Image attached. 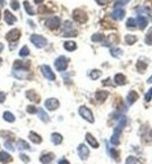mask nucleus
Returning a JSON list of instances; mask_svg holds the SVG:
<instances>
[{"mask_svg":"<svg viewBox=\"0 0 152 164\" xmlns=\"http://www.w3.org/2000/svg\"><path fill=\"white\" fill-rule=\"evenodd\" d=\"M146 67H148V64H144V62H142V61H138V64H137V69H138L139 72H144V70L146 69Z\"/></svg>","mask_w":152,"mask_h":164,"instance_id":"e433bc0d","label":"nucleus"},{"mask_svg":"<svg viewBox=\"0 0 152 164\" xmlns=\"http://www.w3.org/2000/svg\"><path fill=\"white\" fill-rule=\"evenodd\" d=\"M77 152H79V156H80L82 160H87V158L89 157V149H88L84 144H80V145H79Z\"/></svg>","mask_w":152,"mask_h":164,"instance_id":"1a4fd4ad","label":"nucleus"},{"mask_svg":"<svg viewBox=\"0 0 152 164\" xmlns=\"http://www.w3.org/2000/svg\"><path fill=\"white\" fill-rule=\"evenodd\" d=\"M20 34L21 33H20L19 30H12V31H9V32L7 33L6 38H7L8 41H17L20 38Z\"/></svg>","mask_w":152,"mask_h":164,"instance_id":"9d476101","label":"nucleus"},{"mask_svg":"<svg viewBox=\"0 0 152 164\" xmlns=\"http://www.w3.org/2000/svg\"><path fill=\"white\" fill-rule=\"evenodd\" d=\"M126 26L129 27V28H133L135 26H137V22H136V19H133V18H130L128 21H126Z\"/></svg>","mask_w":152,"mask_h":164,"instance_id":"473e14b6","label":"nucleus"},{"mask_svg":"<svg viewBox=\"0 0 152 164\" xmlns=\"http://www.w3.org/2000/svg\"><path fill=\"white\" fill-rule=\"evenodd\" d=\"M110 155H111V157H114L116 161H118V152H117L115 149H111V150H110Z\"/></svg>","mask_w":152,"mask_h":164,"instance_id":"ea45409f","label":"nucleus"},{"mask_svg":"<svg viewBox=\"0 0 152 164\" xmlns=\"http://www.w3.org/2000/svg\"><path fill=\"white\" fill-rule=\"evenodd\" d=\"M4 118H5L7 122H13V121L15 120L14 115H13L12 113H9V111H6V113H4Z\"/></svg>","mask_w":152,"mask_h":164,"instance_id":"c85d7f7f","label":"nucleus"},{"mask_svg":"<svg viewBox=\"0 0 152 164\" xmlns=\"http://www.w3.org/2000/svg\"><path fill=\"white\" fill-rule=\"evenodd\" d=\"M5 98H6V95H5V93L0 92V103H2V102L5 101Z\"/></svg>","mask_w":152,"mask_h":164,"instance_id":"49530a36","label":"nucleus"},{"mask_svg":"<svg viewBox=\"0 0 152 164\" xmlns=\"http://www.w3.org/2000/svg\"><path fill=\"white\" fill-rule=\"evenodd\" d=\"M136 41H137V36H136V35H132V34L125 35V42H126L128 45H133Z\"/></svg>","mask_w":152,"mask_h":164,"instance_id":"5701e85b","label":"nucleus"},{"mask_svg":"<svg viewBox=\"0 0 152 164\" xmlns=\"http://www.w3.org/2000/svg\"><path fill=\"white\" fill-rule=\"evenodd\" d=\"M11 6H12L13 9H18V8H19V2H18V0H12V1H11Z\"/></svg>","mask_w":152,"mask_h":164,"instance_id":"a19ab883","label":"nucleus"},{"mask_svg":"<svg viewBox=\"0 0 152 164\" xmlns=\"http://www.w3.org/2000/svg\"><path fill=\"white\" fill-rule=\"evenodd\" d=\"M104 39V36L102 35V34H94L92 36H91V40L94 41V42H98V41H102Z\"/></svg>","mask_w":152,"mask_h":164,"instance_id":"f704fd0d","label":"nucleus"},{"mask_svg":"<svg viewBox=\"0 0 152 164\" xmlns=\"http://www.w3.org/2000/svg\"><path fill=\"white\" fill-rule=\"evenodd\" d=\"M52 142L54 143V144H60L61 142H62V136H61L60 134H58V132H54V134H52Z\"/></svg>","mask_w":152,"mask_h":164,"instance_id":"4be33fe9","label":"nucleus"},{"mask_svg":"<svg viewBox=\"0 0 152 164\" xmlns=\"http://www.w3.org/2000/svg\"><path fill=\"white\" fill-rule=\"evenodd\" d=\"M96 2H97L98 5H105V4L108 2V0H96Z\"/></svg>","mask_w":152,"mask_h":164,"instance_id":"de8ad7c7","label":"nucleus"},{"mask_svg":"<svg viewBox=\"0 0 152 164\" xmlns=\"http://www.w3.org/2000/svg\"><path fill=\"white\" fill-rule=\"evenodd\" d=\"M125 164H142L136 157H133V156H130V157H128V160H126V162Z\"/></svg>","mask_w":152,"mask_h":164,"instance_id":"2f4dec72","label":"nucleus"},{"mask_svg":"<svg viewBox=\"0 0 152 164\" xmlns=\"http://www.w3.org/2000/svg\"><path fill=\"white\" fill-rule=\"evenodd\" d=\"M2 49H4V45H2V43H0V53L2 52Z\"/></svg>","mask_w":152,"mask_h":164,"instance_id":"603ef678","label":"nucleus"},{"mask_svg":"<svg viewBox=\"0 0 152 164\" xmlns=\"http://www.w3.org/2000/svg\"><path fill=\"white\" fill-rule=\"evenodd\" d=\"M45 105H46V108H47L48 110H55V109L59 108L60 103H59V101H58L56 98H48V100L45 102Z\"/></svg>","mask_w":152,"mask_h":164,"instance_id":"6e6552de","label":"nucleus"},{"mask_svg":"<svg viewBox=\"0 0 152 164\" xmlns=\"http://www.w3.org/2000/svg\"><path fill=\"white\" fill-rule=\"evenodd\" d=\"M125 124H126V118L125 117H121L120 121H118V124H117L116 129L114 131V135L111 136V139H110V142L114 145H118L120 144V135H121L123 128L125 127Z\"/></svg>","mask_w":152,"mask_h":164,"instance_id":"f257e3e1","label":"nucleus"},{"mask_svg":"<svg viewBox=\"0 0 152 164\" xmlns=\"http://www.w3.org/2000/svg\"><path fill=\"white\" fill-rule=\"evenodd\" d=\"M60 18L58 17H50L49 19H47L46 21V26L50 30H56L59 26H60Z\"/></svg>","mask_w":152,"mask_h":164,"instance_id":"423d86ee","label":"nucleus"},{"mask_svg":"<svg viewBox=\"0 0 152 164\" xmlns=\"http://www.w3.org/2000/svg\"><path fill=\"white\" fill-rule=\"evenodd\" d=\"M37 114H39V117H40L43 122H48V121H49V116L46 114L45 110H42V109H37Z\"/></svg>","mask_w":152,"mask_h":164,"instance_id":"b1692460","label":"nucleus"},{"mask_svg":"<svg viewBox=\"0 0 152 164\" xmlns=\"http://www.w3.org/2000/svg\"><path fill=\"white\" fill-rule=\"evenodd\" d=\"M73 30V24L70 21H66L64 25H63V33L68 32V31H71Z\"/></svg>","mask_w":152,"mask_h":164,"instance_id":"72a5a7b5","label":"nucleus"},{"mask_svg":"<svg viewBox=\"0 0 152 164\" xmlns=\"http://www.w3.org/2000/svg\"><path fill=\"white\" fill-rule=\"evenodd\" d=\"M99 76H101V72H99V70H96V69H95V70H92L90 73V77L92 80H96V79H98Z\"/></svg>","mask_w":152,"mask_h":164,"instance_id":"4c0bfd02","label":"nucleus"},{"mask_svg":"<svg viewBox=\"0 0 152 164\" xmlns=\"http://www.w3.org/2000/svg\"><path fill=\"white\" fill-rule=\"evenodd\" d=\"M41 70H42V73H43V75H45L46 79H48L50 81H54L55 80V74L53 73V70L50 69V67L45 65L41 67Z\"/></svg>","mask_w":152,"mask_h":164,"instance_id":"0eeeda50","label":"nucleus"},{"mask_svg":"<svg viewBox=\"0 0 152 164\" xmlns=\"http://www.w3.org/2000/svg\"><path fill=\"white\" fill-rule=\"evenodd\" d=\"M145 42L149 43V45H152V28L149 31L148 35H146V39H145Z\"/></svg>","mask_w":152,"mask_h":164,"instance_id":"58836bf2","label":"nucleus"},{"mask_svg":"<svg viewBox=\"0 0 152 164\" xmlns=\"http://www.w3.org/2000/svg\"><path fill=\"white\" fill-rule=\"evenodd\" d=\"M115 82H116L117 85H124V83L126 82V79H125V76H124L123 74H117V75L115 76Z\"/></svg>","mask_w":152,"mask_h":164,"instance_id":"393cba45","label":"nucleus"},{"mask_svg":"<svg viewBox=\"0 0 152 164\" xmlns=\"http://www.w3.org/2000/svg\"><path fill=\"white\" fill-rule=\"evenodd\" d=\"M110 53H111L112 56H115V58H120L122 54H123V51H122L121 48H111Z\"/></svg>","mask_w":152,"mask_h":164,"instance_id":"cd10ccee","label":"nucleus"},{"mask_svg":"<svg viewBox=\"0 0 152 164\" xmlns=\"http://www.w3.org/2000/svg\"><path fill=\"white\" fill-rule=\"evenodd\" d=\"M148 82H149V83H152V76H151V77H149V80H148Z\"/></svg>","mask_w":152,"mask_h":164,"instance_id":"864d4df0","label":"nucleus"},{"mask_svg":"<svg viewBox=\"0 0 152 164\" xmlns=\"http://www.w3.org/2000/svg\"><path fill=\"white\" fill-rule=\"evenodd\" d=\"M12 161V157L9 154H7L6 151H0V162L4 164L9 163Z\"/></svg>","mask_w":152,"mask_h":164,"instance_id":"2eb2a0df","label":"nucleus"},{"mask_svg":"<svg viewBox=\"0 0 152 164\" xmlns=\"http://www.w3.org/2000/svg\"><path fill=\"white\" fill-rule=\"evenodd\" d=\"M151 135H152V132H151Z\"/></svg>","mask_w":152,"mask_h":164,"instance_id":"6e6d98bb","label":"nucleus"},{"mask_svg":"<svg viewBox=\"0 0 152 164\" xmlns=\"http://www.w3.org/2000/svg\"><path fill=\"white\" fill-rule=\"evenodd\" d=\"M20 157H21V160H22L24 162H26V163H27V162H30L28 156H26V155H22V154H21V155H20Z\"/></svg>","mask_w":152,"mask_h":164,"instance_id":"a18cd8bd","label":"nucleus"},{"mask_svg":"<svg viewBox=\"0 0 152 164\" xmlns=\"http://www.w3.org/2000/svg\"><path fill=\"white\" fill-rule=\"evenodd\" d=\"M30 61H26V62H22V61H15L14 62V65L13 67L15 68V69H21V70H27L28 68H30Z\"/></svg>","mask_w":152,"mask_h":164,"instance_id":"f8f14e48","label":"nucleus"},{"mask_svg":"<svg viewBox=\"0 0 152 164\" xmlns=\"http://www.w3.org/2000/svg\"><path fill=\"white\" fill-rule=\"evenodd\" d=\"M13 75L17 79H26V77H28V73H24V72H15V73H13Z\"/></svg>","mask_w":152,"mask_h":164,"instance_id":"7c9ffc66","label":"nucleus"},{"mask_svg":"<svg viewBox=\"0 0 152 164\" xmlns=\"http://www.w3.org/2000/svg\"><path fill=\"white\" fill-rule=\"evenodd\" d=\"M1 62H2V60H1V59H0V65H1Z\"/></svg>","mask_w":152,"mask_h":164,"instance_id":"5fc2aeb1","label":"nucleus"},{"mask_svg":"<svg viewBox=\"0 0 152 164\" xmlns=\"http://www.w3.org/2000/svg\"><path fill=\"white\" fill-rule=\"evenodd\" d=\"M24 6H25V9H26V12L30 14V15H33L35 12H34V9L32 8V6H30V4L28 1H25L24 2Z\"/></svg>","mask_w":152,"mask_h":164,"instance_id":"c756f323","label":"nucleus"},{"mask_svg":"<svg viewBox=\"0 0 152 164\" xmlns=\"http://www.w3.org/2000/svg\"><path fill=\"white\" fill-rule=\"evenodd\" d=\"M136 22H137V25L139 26L140 30H144V28L148 26V19H146L145 17H142V15H139V17L137 18Z\"/></svg>","mask_w":152,"mask_h":164,"instance_id":"4468645a","label":"nucleus"},{"mask_svg":"<svg viewBox=\"0 0 152 164\" xmlns=\"http://www.w3.org/2000/svg\"><path fill=\"white\" fill-rule=\"evenodd\" d=\"M34 1H35V4H41L43 0H34Z\"/></svg>","mask_w":152,"mask_h":164,"instance_id":"3c124183","label":"nucleus"},{"mask_svg":"<svg viewBox=\"0 0 152 164\" xmlns=\"http://www.w3.org/2000/svg\"><path fill=\"white\" fill-rule=\"evenodd\" d=\"M55 67L59 72H63L66 70V68L68 67V59L64 58V56H59L56 60H55Z\"/></svg>","mask_w":152,"mask_h":164,"instance_id":"39448f33","label":"nucleus"},{"mask_svg":"<svg viewBox=\"0 0 152 164\" xmlns=\"http://www.w3.org/2000/svg\"><path fill=\"white\" fill-rule=\"evenodd\" d=\"M59 164H69V162L67 160H61L60 162H59Z\"/></svg>","mask_w":152,"mask_h":164,"instance_id":"09e8293b","label":"nucleus"},{"mask_svg":"<svg viewBox=\"0 0 152 164\" xmlns=\"http://www.w3.org/2000/svg\"><path fill=\"white\" fill-rule=\"evenodd\" d=\"M73 17H74V19H75L77 22H80V24H83V22H86V21L88 20L87 13L83 12L82 9H75L74 13H73Z\"/></svg>","mask_w":152,"mask_h":164,"instance_id":"7ed1b4c3","label":"nucleus"},{"mask_svg":"<svg viewBox=\"0 0 152 164\" xmlns=\"http://www.w3.org/2000/svg\"><path fill=\"white\" fill-rule=\"evenodd\" d=\"M5 5V0H0V6H4Z\"/></svg>","mask_w":152,"mask_h":164,"instance_id":"8fccbe9b","label":"nucleus"},{"mask_svg":"<svg viewBox=\"0 0 152 164\" xmlns=\"http://www.w3.org/2000/svg\"><path fill=\"white\" fill-rule=\"evenodd\" d=\"M151 98H152V88L146 93V95H145V101H151Z\"/></svg>","mask_w":152,"mask_h":164,"instance_id":"c03bdc74","label":"nucleus"},{"mask_svg":"<svg viewBox=\"0 0 152 164\" xmlns=\"http://www.w3.org/2000/svg\"><path fill=\"white\" fill-rule=\"evenodd\" d=\"M27 55H30V49L27 46H24L20 51V56H27Z\"/></svg>","mask_w":152,"mask_h":164,"instance_id":"c9c22d12","label":"nucleus"},{"mask_svg":"<svg viewBox=\"0 0 152 164\" xmlns=\"http://www.w3.org/2000/svg\"><path fill=\"white\" fill-rule=\"evenodd\" d=\"M108 95H109L108 92H105V90H98L96 93V100L99 101V102H103V101H105V98H108Z\"/></svg>","mask_w":152,"mask_h":164,"instance_id":"a211bd4d","label":"nucleus"},{"mask_svg":"<svg viewBox=\"0 0 152 164\" xmlns=\"http://www.w3.org/2000/svg\"><path fill=\"white\" fill-rule=\"evenodd\" d=\"M137 98H138V94L136 93V92H133V90H131L129 94H128V103L131 105V104H133L136 101H137Z\"/></svg>","mask_w":152,"mask_h":164,"instance_id":"dca6fc26","label":"nucleus"},{"mask_svg":"<svg viewBox=\"0 0 152 164\" xmlns=\"http://www.w3.org/2000/svg\"><path fill=\"white\" fill-rule=\"evenodd\" d=\"M18 148H19V149H21V150H28V149H30V145H28V143H27V142H25V141L20 139V141L18 142Z\"/></svg>","mask_w":152,"mask_h":164,"instance_id":"bb28decb","label":"nucleus"},{"mask_svg":"<svg viewBox=\"0 0 152 164\" xmlns=\"http://www.w3.org/2000/svg\"><path fill=\"white\" fill-rule=\"evenodd\" d=\"M27 111H28L30 114H35V113H36V108H35L34 105H28V107H27Z\"/></svg>","mask_w":152,"mask_h":164,"instance_id":"37998d69","label":"nucleus"},{"mask_svg":"<svg viewBox=\"0 0 152 164\" xmlns=\"http://www.w3.org/2000/svg\"><path fill=\"white\" fill-rule=\"evenodd\" d=\"M64 48H66L67 51H69V52L75 51V49H76V43L73 42V41H67V42L64 43Z\"/></svg>","mask_w":152,"mask_h":164,"instance_id":"a878e982","label":"nucleus"},{"mask_svg":"<svg viewBox=\"0 0 152 164\" xmlns=\"http://www.w3.org/2000/svg\"><path fill=\"white\" fill-rule=\"evenodd\" d=\"M4 18H5V21L8 24V25H13L15 21H17V19L14 18V15L9 12V11H5V13H4Z\"/></svg>","mask_w":152,"mask_h":164,"instance_id":"ddd939ff","label":"nucleus"},{"mask_svg":"<svg viewBox=\"0 0 152 164\" xmlns=\"http://www.w3.org/2000/svg\"><path fill=\"white\" fill-rule=\"evenodd\" d=\"M5 147H6L8 150H14V147L12 145V143H11V141H9V139H7V141L5 142Z\"/></svg>","mask_w":152,"mask_h":164,"instance_id":"79ce46f5","label":"nucleus"},{"mask_svg":"<svg viewBox=\"0 0 152 164\" xmlns=\"http://www.w3.org/2000/svg\"><path fill=\"white\" fill-rule=\"evenodd\" d=\"M79 113H80V115H81L84 120H87L88 122H90V123L94 122V116H92V113H91L90 109H88L87 107H81V108H80V110H79Z\"/></svg>","mask_w":152,"mask_h":164,"instance_id":"20e7f679","label":"nucleus"},{"mask_svg":"<svg viewBox=\"0 0 152 164\" xmlns=\"http://www.w3.org/2000/svg\"><path fill=\"white\" fill-rule=\"evenodd\" d=\"M124 15H125V11L123 8H121V7H116L115 11L111 14V17L114 19H116V20H122L124 18Z\"/></svg>","mask_w":152,"mask_h":164,"instance_id":"9b49d317","label":"nucleus"},{"mask_svg":"<svg viewBox=\"0 0 152 164\" xmlns=\"http://www.w3.org/2000/svg\"><path fill=\"white\" fill-rule=\"evenodd\" d=\"M86 138H87L88 143L90 144L92 148H98V142L95 139V137H94L91 134H87V135H86Z\"/></svg>","mask_w":152,"mask_h":164,"instance_id":"6ab92c4d","label":"nucleus"},{"mask_svg":"<svg viewBox=\"0 0 152 164\" xmlns=\"http://www.w3.org/2000/svg\"><path fill=\"white\" fill-rule=\"evenodd\" d=\"M53 160H54V155H53V154L43 155V156H41V158H40V161H41V163L42 164H49Z\"/></svg>","mask_w":152,"mask_h":164,"instance_id":"aec40b11","label":"nucleus"},{"mask_svg":"<svg viewBox=\"0 0 152 164\" xmlns=\"http://www.w3.org/2000/svg\"><path fill=\"white\" fill-rule=\"evenodd\" d=\"M30 141L33 142V143H35V144H40L41 143V141H42V138L37 135V134H35V132H30Z\"/></svg>","mask_w":152,"mask_h":164,"instance_id":"412c9836","label":"nucleus"},{"mask_svg":"<svg viewBox=\"0 0 152 164\" xmlns=\"http://www.w3.org/2000/svg\"><path fill=\"white\" fill-rule=\"evenodd\" d=\"M30 41L33 42V45H35L37 48H42L47 45V40L46 38L41 36V35H37V34H33L30 36Z\"/></svg>","mask_w":152,"mask_h":164,"instance_id":"f03ea898","label":"nucleus"},{"mask_svg":"<svg viewBox=\"0 0 152 164\" xmlns=\"http://www.w3.org/2000/svg\"><path fill=\"white\" fill-rule=\"evenodd\" d=\"M26 96L30 98V101H33V102H40V96L34 92V90H28L27 93H26Z\"/></svg>","mask_w":152,"mask_h":164,"instance_id":"f3484780","label":"nucleus"}]
</instances>
